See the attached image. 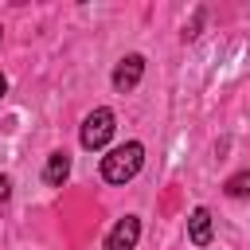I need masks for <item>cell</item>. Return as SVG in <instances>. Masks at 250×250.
Returning a JSON list of instances; mask_svg holds the SVG:
<instances>
[{
  "mask_svg": "<svg viewBox=\"0 0 250 250\" xmlns=\"http://www.w3.org/2000/svg\"><path fill=\"white\" fill-rule=\"evenodd\" d=\"M117 117H113V109H105V105H98L94 113H86V121H82V133H78V141H82V148H105L109 145V137H113V125Z\"/></svg>",
  "mask_w": 250,
  "mask_h": 250,
  "instance_id": "2",
  "label": "cell"
},
{
  "mask_svg": "<svg viewBox=\"0 0 250 250\" xmlns=\"http://www.w3.org/2000/svg\"><path fill=\"white\" fill-rule=\"evenodd\" d=\"M145 164V145L141 141H125L117 148H109L102 156V180L105 184H129Z\"/></svg>",
  "mask_w": 250,
  "mask_h": 250,
  "instance_id": "1",
  "label": "cell"
},
{
  "mask_svg": "<svg viewBox=\"0 0 250 250\" xmlns=\"http://www.w3.org/2000/svg\"><path fill=\"white\" fill-rule=\"evenodd\" d=\"M66 176H70V156H66V152H51V156H47V168H43V180H47L51 188H62Z\"/></svg>",
  "mask_w": 250,
  "mask_h": 250,
  "instance_id": "6",
  "label": "cell"
},
{
  "mask_svg": "<svg viewBox=\"0 0 250 250\" xmlns=\"http://www.w3.org/2000/svg\"><path fill=\"white\" fill-rule=\"evenodd\" d=\"M223 191H227L230 199H246V195H250V172H234V176L223 184Z\"/></svg>",
  "mask_w": 250,
  "mask_h": 250,
  "instance_id": "7",
  "label": "cell"
},
{
  "mask_svg": "<svg viewBox=\"0 0 250 250\" xmlns=\"http://www.w3.org/2000/svg\"><path fill=\"white\" fill-rule=\"evenodd\" d=\"M4 90H8V78H4V74H0V98H4Z\"/></svg>",
  "mask_w": 250,
  "mask_h": 250,
  "instance_id": "9",
  "label": "cell"
},
{
  "mask_svg": "<svg viewBox=\"0 0 250 250\" xmlns=\"http://www.w3.org/2000/svg\"><path fill=\"white\" fill-rule=\"evenodd\" d=\"M188 238H191V246H211L215 227H211V211L207 207H195L188 215Z\"/></svg>",
  "mask_w": 250,
  "mask_h": 250,
  "instance_id": "5",
  "label": "cell"
},
{
  "mask_svg": "<svg viewBox=\"0 0 250 250\" xmlns=\"http://www.w3.org/2000/svg\"><path fill=\"white\" fill-rule=\"evenodd\" d=\"M0 35H4V31H0Z\"/></svg>",
  "mask_w": 250,
  "mask_h": 250,
  "instance_id": "10",
  "label": "cell"
},
{
  "mask_svg": "<svg viewBox=\"0 0 250 250\" xmlns=\"http://www.w3.org/2000/svg\"><path fill=\"white\" fill-rule=\"evenodd\" d=\"M8 199H12V180H8V176H0V215L8 211Z\"/></svg>",
  "mask_w": 250,
  "mask_h": 250,
  "instance_id": "8",
  "label": "cell"
},
{
  "mask_svg": "<svg viewBox=\"0 0 250 250\" xmlns=\"http://www.w3.org/2000/svg\"><path fill=\"white\" fill-rule=\"evenodd\" d=\"M141 238V219L137 215H125L113 223V230L105 234V250H133Z\"/></svg>",
  "mask_w": 250,
  "mask_h": 250,
  "instance_id": "4",
  "label": "cell"
},
{
  "mask_svg": "<svg viewBox=\"0 0 250 250\" xmlns=\"http://www.w3.org/2000/svg\"><path fill=\"white\" fill-rule=\"evenodd\" d=\"M141 78H145V55H125V59L113 66V90H117V94L137 90Z\"/></svg>",
  "mask_w": 250,
  "mask_h": 250,
  "instance_id": "3",
  "label": "cell"
}]
</instances>
